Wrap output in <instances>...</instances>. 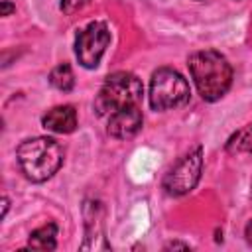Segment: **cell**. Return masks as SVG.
Masks as SVG:
<instances>
[{"mask_svg": "<svg viewBox=\"0 0 252 252\" xmlns=\"http://www.w3.org/2000/svg\"><path fill=\"white\" fill-rule=\"evenodd\" d=\"M41 126L49 132H55V134H71L77 128L75 106H71V104L53 106L51 110H47V114H43Z\"/></svg>", "mask_w": 252, "mask_h": 252, "instance_id": "cell-8", "label": "cell"}, {"mask_svg": "<svg viewBox=\"0 0 252 252\" xmlns=\"http://www.w3.org/2000/svg\"><path fill=\"white\" fill-rule=\"evenodd\" d=\"M91 0H61L59 8L63 14H75L77 10H81L83 6H87Z\"/></svg>", "mask_w": 252, "mask_h": 252, "instance_id": "cell-12", "label": "cell"}, {"mask_svg": "<svg viewBox=\"0 0 252 252\" xmlns=\"http://www.w3.org/2000/svg\"><path fill=\"white\" fill-rule=\"evenodd\" d=\"M55 246H57V224L55 222H47V224L35 228L30 234L28 248H33V250H55Z\"/></svg>", "mask_w": 252, "mask_h": 252, "instance_id": "cell-9", "label": "cell"}, {"mask_svg": "<svg viewBox=\"0 0 252 252\" xmlns=\"http://www.w3.org/2000/svg\"><path fill=\"white\" fill-rule=\"evenodd\" d=\"M142 122H144L142 108L140 106L130 108L106 118V132L116 140H128L138 134V130L142 128Z\"/></svg>", "mask_w": 252, "mask_h": 252, "instance_id": "cell-7", "label": "cell"}, {"mask_svg": "<svg viewBox=\"0 0 252 252\" xmlns=\"http://www.w3.org/2000/svg\"><path fill=\"white\" fill-rule=\"evenodd\" d=\"M228 152H252V124L240 128L232 138L226 142Z\"/></svg>", "mask_w": 252, "mask_h": 252, "instance_id": "cell-11", "label": "cell"}, {"mask_svg": "<svg viewBox=\"0 0 252 252\" xmlns=\"http://www.w3.org/2000/svg\"><path fill=\"white\" fill-rule=\"evenodd\" d=\"M49 83H51V87H55L57 91L69 93V91L75 87V75H73L71 65L59 63L57 67H53L51 73H49Z\"/></svg>", "mask_w": 252, "mask_h": 252, "instance_id": "cell-10", "label": "cell"}, {"mask_svg": "<svg viewBox=\"0 0 252 252\" xmlns=\"http://www.w3.org/2000/svg\"><path fill=\"white\" fill-rule=\"evenodd\" d=\"M244 236H246V242L252 246V220H248V224L244 228Z\"/></svg>", "mask_w": 252, "mask_h": 252, "instance_id": "cell-14", "label": "cell"}, {"mask_svg": "<svg viewBox=\"0 0 252 252\" xmlns=\"http://www.w3.org/2000/svg\"><path fill=\"white\" fill-rule=\"evenodd\" d=\"M14 10H16V6L12 2H8V0H2L0 2V16H10Z\"/></svg>", "mask_w": 252, "mask_h": 252, "instance_id": "cell-13", "label": "cell"}, {"mask_svg": "<svg viewBox=\"0 0 252 252\" xmlns=\"http://www.w3.org/2000/svg\"><path fill=\"white\" fill-rule=\"evenodd\" d=\"M16 158L24 175L35 183H41L53 177L63 165V148L53 138L35 136L18 146Z\"/></svg>", "mask_w": 252, "mask_h": 252, "instance_id": "cell-2", "label": "cell"}, {"mask_svg": "<svg viewBox=\"0 0 252 252\" xmlns=\"http://www.w3.org/2000/svg\"><path fill=\"white\" fill-rule=\"evenodd\" d=\"M189 83L181 73L169 67H161L150 81V106L154 110H171L189 102Z\"/></svg>", "mask_w": 252, "mask_h": 252, "instance_id": "cell-4", "label": "cell"}, {"mask_svg": "<svg viewBox=\"0 0 252 252\" xmlns=\"http://www.w3.org/2000/svg\"><path fill=\"white\" fill-rule=\"evenodd\" d=\"M203 171V150L195 148L193 152L185 154L163 177V189L171 197H181L187 195L189 191L195 189V185L201 179Z\"/></svg>", "mask_w": 252, "mask_h": 252, "instance_id": "cell-5", "label": "cell"}, {"mask_svg": "<svg viewBox=\"0 0 252 252\" xmlns=\"http://www.w3.org/2000/svg\"><path fill=\"white\" fill-rule=\"evenodd\" d=\"M110 43V30L104 22H91L75 37V55L85 69H94Z\"/></svg>", "mask_w": 252, "mask_h": 252, "instance_id": "cell-6", "label": "cell"}, {"mask_svg": "<svg viewBox=\"0 0 252 252\" xmlns=\"http://www.w3.org/2000/svg\"><path fill=\"white\" fill-rule=\"evenodd\" d=\"M191 79L203 100L215 102L226 94L232 83V67L224 55L215 49L195 51L187 59Z\"/></svg>", "mask_w": 252, "mask_h": 252, "instance_id": "cell-1", "label": "cell"}, {"mask_svg": "<svg viewBox=\"0 0 252 252\" xmlns=\"http://www.w3.org/2000/svg\"><path fill=\"white\" fill-rule=\"evenodd\" d=\"M199 2H201V0H199Z\"/></svg>", "mask_w": 252, "mask_h": 252, "instance_id": "cell-17", "label": "cell"}, {"mask_svg": "<svg viewBox=\"0 0 252 252\" xmlns=\"http://www.w3.org/2000/svg\"><path fill=\"white\" fill-rule=\"evenodd\" d=\"M165 248H167V250H169V248H183V250H187L189 244H185V242H169Z\"/></svg>", "mask_w": 252, "mask_h": 252, "instance_id": "cell-15", "label": "cell"}, {"mask_svg": "<svg viewBox=\"0 0 252 252\" xmlns=\"http://www.w3.org/2000/svg\"><path fill=\"white\" fill-rule=\"evenodd\" d=\"M144 87L142 81L128 71H116L106 77L102 83L96 98H94V110L100 118H110L118 112L138 108L142 102Z\"/></svg>", "mask_w": 252, "mask_h": 252, "instance_id": "cell-3", "label": "cell"}, {"mask_svg": "<svg viewBox=\"0 0 252 252\" xmlns=\"http://www.w3.org/2000/svg\"><path fill=\"white\" fill-rule=\"evenodd\" d=\"M2 205H4V211H2V217H6V213H8V207H10V201H8V197H2Z\"/></svg>", "mask_w": 252, "mask_h": 252, "instance_id": "cell-16", "label": "cell"}]
</instances>
